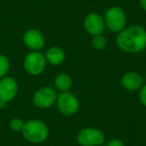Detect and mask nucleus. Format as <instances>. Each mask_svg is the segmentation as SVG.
Listing matches in <instances>:
<instances>
[{"label": "nucleus", "instance_id": "obj_1", "mask_svg": "<svg viewBox=\"0 0 146 146\" xmlns=\"http://www.w3.org/2000/svg\"><path fill=\"white\" fill-rule=\"evenodd\" d=\"M116 43L125 52H140L146 47V30L139 25H132L124 28L118 33Z\"/></svg>", "mask_w": 146, "mask_h": 146}, {"label": "nucleus", "instance_id": "obj_2", "mask_svg": "<svg viewBox=\"0 0 146 146\" xmlns=\"http://www.w3.org/2000/svg\"><path fill=\"white\" fill-rule=\"evenodd\" d=\"M23 137L31 143H41L45 141L49 135V129L43 121L31 119L24 122L21 130Z\"/></svg>", "mask_w": 146, "mask_h": 146}, {"label": "nucleus", "instance_id": "obj_3", "mask_svg": "<svg viewBox=\"0 0 146 146\" xmlns=\"http://www.w3.org/2000/svg\"><path fill=\"white\" fill-rule=\"evenodd\" d=\"M104 22L112 32H120L126 24V16L123 9L118 6H113L107 9L104 15Z\"/></svg>", "mask_w": 146, "mask_h": 146}, {"label": "nucleus", "instance_id": "obj_4", "mask_svg": "<svg viewBox=\"0 0 146 146\" xmlns=\"http://www.w3.org/2000/svg\"><path fill=\"white\" fill-rule=\"evenodd\" d=\"M46 66V59L45 55H43L39 51H31L23 60V67L28 74L33 76L39 75L44 71Z\"/></svg>", "mask_w": 146, "mask_h": 146}, {"label": "nucleus", "instance_id": "obj_5", "mask_svg": "<svg viewBox=\"0 0 146 146\" xmlns=\"http://www.w3.org/2000/svg\"><path fill=\"white\" fill-rule=\"evenodd\" d=\"M18 93L17 81L11 76H5L0 79V108L11 102Z\"/></svg>", "mask_w": 146, "mask_h": 146}, {"label": "nucleus", "instance_id": "obj_6", "mask_svg": "<svg viewBox=\"0 0 146 146\" xmlns=\"http://www.w3.org/2000/svg\"><path fill=\"white\" fill-rule=\"evenodd\" d=\"M56 103L59 111L66 116L75 114L79 108V102L77 97L68 91L60 92L59 95H57Z\"/></svg>", "mask_w": 146, "mask_h": 146}, {"label": "nucleus", "instance_id": "obj_7", "mask_svg": "<svg viewBox=\"0 0 146 146\" xmlns=\"http://www.w3.org/2000/svg\"><path fill=\"white\" fill-rule=\"evenodd\" d=\"M104 139L103 132L96 128H83L77 134V141L81 146H100Z\"/></svg>", "mask_w": 146, "mask_h": 146}, {"label": "nucleus", "instance_id": "obj_8", "mask_svg": "<svg viewBox=\"0 0 146 146\" xmlns=\"http://www.w3.org/2000/svg\"><path fill=\"white\" fill-rule=\"evenodd\" d=\"M57 94L51 87H41L33 94V103L37 108L47 109L56 101Z\"/></svg>", "mask_w": 146, "mask_h": 146}, {"label": "nucleus", "instance_id": "obj_9", "mask_svg": "<svg viewBox=\"0 0 146 146\" xmlns=\"http://www.w3.org/2000/svg\"><path fill=\"white\" fill-rule=\"evenodd\" d=\"M84 28L90 35H101L105 28L104 18L97 13H89L84 18Z\"/></svg>", "mask_w": 146, "mask_h": 146}, {"label": "nucleus", "instance_id": "obj_10", "mask_svg": "<svg viewBox=\"0 0 146 146\" xmlns=\"http://www.w3.org/2000/svg\"><path fill=\"white\" fill-rule=\"evenodd\" d=\"M23 43L31 51H39L45 44L42 33L37 29H29L23 35Z\"/></svg>", "mask_w": 146, "mask_h": 146}, {"label": "nucleus", "instance_id": "obj_11", "mask_svg": "<svg viewBox=\"0 0 146 146\" xmlns=\"http://www.w3.org/2000/svg\"><path fill=\"white\" fill-rule=\"evenodd\" d=\"M143 79L135 71L126 72L121 78V84L128 91H135L142 86Z\"/></svg>", "mask_w": 146, "mask_h": 146}, {"label": "nucleus", "instance_id": "obj_12", "mask_svg": "<svg viewBox=\"0 0 146 146\" xmlns=\"http://www.w3.org/2000/svg\"><path fill=\"white\" fill-rule=\"evenodd\" d=\"M45 59L52 65H59L65 60V53L59 47H51L45 54Z\"/></svg>", "mask_w": 146, "mask_h": 146}, {"label": "nucleus", "instance_id": "obj_13", "mask_svg": "<svg viewBox=\"0 0 146 146\" xmlns=\"http://www.w3.org/2000/svg\"><path fill=\"white\" fill-rule=\"evenodd\" d=\"M54 85L56 89H58L60 92H66L72 86V79L70 76L65 74V73H61L55 77Z\"/></svg>", "mask_w": 146, "mask_h": 146}, {"label": "nucleus", "instance_id": "obj_14", "mask_svg": "<svg viewBox=\"0 0 146 146\" xmlns=\"http://www.w3.org/2000/svg\"><path fill=\"white\" fill-rule=\"evenodd\" d=\"M10 68V62L5 55L0 54V79L7 75V73Z\"/></svg>", "mask_w": 146, "mask_h": 146}, {"label": "nucleus", "instance_id": "obj_15", "mask_svg": "<svg viewBox=\"0 0 146 146\" xmlns=\"http://www.w3.org/2000/svg\"><path fill=\"white\" fill-rule=\"evenodd\" d=\"M91 45L95 50H103L106 47V39L102 35H95L91 40Z\"/></svg>", "mask_w": 146, "mask_h": 146}, {"label": "nucleus", "instance_id": "obj_16", "mask_svg": "<svg viewBox=\"0 0 146 146\" xmlns=\"http://www.w3.org/2000/svg\"><path fill=\"white\" fill-rule=\"evenodd\" d=\"M23 125H24V121H23L21 118H18V117H15V118H12L9 123V127L12 131L14 132H21L23 128Z\"/></svg>", "mask_w": 146, "mask_h": 146}, {"label": "nucleus", "instance_id": "obj_17", "mask_svg": "<svg viewBox=\"0 0 146 146\" xmlns=\"http://www.w3.org/2000/svg\"><path fill=\"white\" fill-rule=\"evenodd\" d=\"M139 100L144 106H146V85L140 89L139 92Z\"/></svg>", "mask_w": 146, "mask_h": 146}, {"label": "nucleus", "instance_id": "obj_18", "mask_svg": "<svg viewBox=\"0 0 146 146\" xmlns=\"http://www.w3.org/2000/svg\"><path fill=\"white\" fill-rule=\"evenodd\" d=\"M106 146H124L123 142L119 139H111L108 141Z\"/></svg>", "mask_w": 146, "mask_h": 146}, {"label": "nucleus", "instance_id": "obj_19", "mask_svg": "<svg viewBox=\"0 0 146 146\" xmlns=\"http://www.w3.org/2000/svg\"><path fill=\"white\" fill-rule=\"evenodd\" d=\"M139 3L141 5V7L146 11V0H139Z\"/></svg>", "mask_w": 146, "mask_h": 146}, {"label": "nucleus", "instance_id": "obj_20", "mask_svg": "<svg viewBox=\"0 0 146 146\" xmlns=\"http://www.w3.org/2000/svg\"><path fill=\"white\" fill-rule=\"evenodd\" d=\"M100 146H101V145H100Z\"/></svg>", "mask_w": 146, "mask_h": 146}]
</instances>
